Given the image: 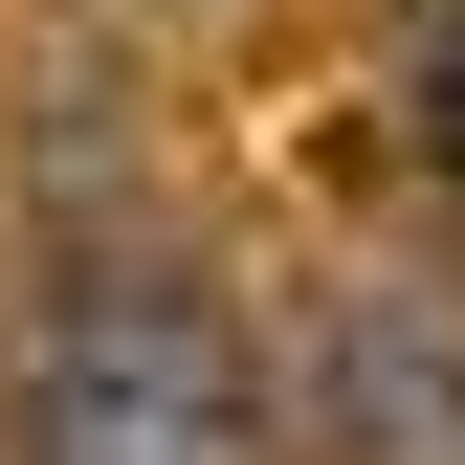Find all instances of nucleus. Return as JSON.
I'll use <instances>...</instances> for the list:
<instances>
[{
  "label": "nucleus",
  "instance_id": "f257e3e1",
  "mask_svg": "<svg viewBox=\"0 0 465 465\" xmlns=\"http://www.w3.org/2000/svg\"><path fill=\"white\" fill-rule=\"evenodd\" d=\"M23 465H266V377L222 288L155 244H67V288L23 311Z\"/></svg>",
  "mask_w": 465,
  "mask_h": 465
},
{
  "label": "nucleus",
  "instance_id": "f03ea898",
  "mask_svg": "<svg viewBox=\"0 0 465 465\" xmlns=\"http://www.w3.org/2000/svg\"><path fill=\"white\" fill-rule=\"evenodd\" d=\"M311 399L355 421V465H465V355L421 288H332L311 311Z\"/></svg>",
  "mask_w": 465,
  "mask_h": 465
},
{
  "label": "nucleus",
  "instance_id": "7ed1b4c3",
  "mask_svg": "<svg viewBox=\"0 0 465 465\" xmlns=\"http://www.w3.org/2000/svg\"><path fill=\"white\" fill-rule=\"evenodd\" d=\"M421 178H465V23L421 0Z\"/></svg>",
  "mask_w": 465,
  "mask_h": 465
}]
</instances>
